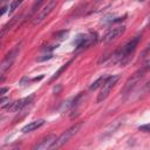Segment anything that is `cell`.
I'll return each instance as SVG.
<instances>
[{
    "label": "cell",
    "instance_id": "cell-1",
    "mask_svg": "<svg viewBox=\"0 0 150 150\" xmlns=\"http://www.w3.org/2000/svg\"><path fill=\"white\" fill-rule=\"evenodd\" d=\"M139 39H141V36H135L132 40H130L128 43H125L118 52H116L114 54L115 61L120 62V64H122V66L128 63L130 60V56L132 55V53L135 52V49L139 42Z\"/></svg>",
    "mask_w": 150,
    "mask_h": 150
},
{
    "label": "cell",
    "instance_id": "cell-2",
    "mask_svg": "<svg viewBox=\"0 0 150 150\" xmlns=\"http://www.w3.org/2000/svg\"><path fill=\"white\" fill-rule=\"evenodd\" d=\"M82 127V124L81 123H77V124H75V125H73V127H70L69 129H67L66 131H63L55 141H54V143L52 144V146H50V149H57V148H60V146H62L63 144H66L74 135H76L77 134V131L80 130V128Z\"/></svg>",
    "mask_w": 150,
    "mask_h": 150
},
{
    "label": "cell",
    "instance_id": "cell-3",
    "mask_svg": "<svg viewBox=\"0 0 150 150\" xmlns=\"http://www.w3.org/2000/svg\"><path fill=\"white\" fill-rule=\"evenodd\" d=\"M118 79H120L118 75H112V76H108V77H107V80H105V81L103 82V84L101 86L102 88H101V90H100V94L97 95V102H98V103L102 102V101H104V100L108 97V95L110 94L111 89L114 88V86L116 84V82L118 81Z\"/></svg>",
    "mask_w": 150,
    "mask_h": 150
},
{
    "label": "cell",
    "instance_id": "cell-4",
    "mask_svg": "<svg viewBox=\"0 0 150 150\" xmlns=\"http://www.w3.org/2000/svg\"><path fill=\"white\" fill-rule=\"evenodd\" d=\"M146 70H148V68L143 67V68H141L139 70H137L134 75H131V77L125 82L122 93H123V94H127V93L131 91V89H132V88H134V87H135V86L143 79V76H144V74L146 73Z\"/></svg>",
    "mask_w": 150,
    "mask_h": 150
},
{
    "label": "cell",
    "instance_id": "cell-5",
    "mask_svg": "<svg viewBox=\"0 0 150 150\" xmlns=\"http://www.w3.org/2000/svg\"><path fill=\"white\" fill-rule=\"evenodd\" d=\"M96 40H97L96 33L82 34V35L77 36V39L74 41V45L76 46V48H87V47L91 46L93 43H95Z\"/></svg>",
    "mask_w": 150,
    "mask_h": 150
},
{
    "label": "cell",
    "instance_id": "cell-6",
    "mask_svg": "<svg viewBox=\"0 0 150 150\" xmlns=\"http://www.w3.org/2000/svg\"><path fill=\"white\" fill-rule=\"evenodd\" d=\"M56 4H57L56 0H50V1H48L47 5H46L42 9H40V12L38 13V15H36L35 19L33 20V25H38V23H40L42 20H45V19L52 13V11L55 8Z\"/></svg>",
    "mask_w": 150,
    "mask_h": 150
},
{
    "label": "cell",
    "instance_id": "cell-7",
    "mask_svg": "<svg viewBox=\"0 0 150 150\" xmlns=\"http://www.w3.org/2000/svg\"><path fill=\"white\" fill-rule=\"evenodd\" d=\"M19 52H20V46H15V47L5 56V59H4V61H2V63H1V66H0V73L7 70V69L13 64V62L15 61V59H16Z\"/></svg>",
    "mask_w": 150,
    "mask_h": 150
},
{
    "label": "cell",
    "instance_id": "cell-8",
    "mask_svg": "<svg viewBox=\"0 0 150 150\" xmlns=\"http://www.w3.org/2000/svg\"><path fill=\"white\" fill-rule=\"evenodd\" d=\"M34 96H35V95L32 94V95H29V96H27V97H23V98L16 101V102H13V103L7 104L5 108L11 109V110H13V111H19V110L23 109L25 107H27L28 104H30L32 101H33V98H34Z\"/></svg>",
    "mask_w": 150,
    "mask_h": 150
},
{
    "label": "cell",
    "instance_id": "cell-9",
    "mask_svg": "<svg viewBox=\"0 0 150 150\" xmlns=\"http://www.w3.org/2000/svg\"><path fill=\"white\" fill-rule=\"evenodd\" d=\"M124 30H125V27L124 26H116V27H112V28L108 29L107 33L103 35V42L104 43H108V42L115 40L120 35H122L124 33Z\"/></svg>",
    "mask_w": 150,
    "mask_h": 150
},
{
    "label": "cell",
    "instance_id": "cell-10",
    "mask_svg": "<svg viewBox=\"0 0 150 150\" xmlns=\"http://www.w3.org/2000/svg\"><path fill=\"white\" fill-rule=\"evenodd\" d=\"M56 139L55 135H48L47 137H45L43 139H41L38 144H35L33 146L34 150H46V149H50L52 144L54 143V141Z\"/></svg>",
    "mask_w": 150,
    "mask_h": 150
},
{
    "label": "cell",
    "instance_id": "cell-11",
    "mask_svg": "<svg viewBox=\"0 0 150 150\" xmlns=\"http://www.w3.org/2000/svg\"><path fill=\"white\" fill-rule=\"evenodd\" d=\"M43 124H45V120L33 121V122H29L27 125H25V127L21 129V131H22L23 134H27V132H30V131H33V130H35V129L42 127Z\"/></svg>",
    "mask_w": 150,
    "mask_h": 150
},
{
    "label": "cell",
    "instance_id": "cell-12",
    "mask_svg": "<svg viewBox=\"0 0 150 150\" xmlns=\"http://www.w3.org/2000/svg\"><path fill=\"white\" fill-rule=\"evenodd\" d=\"M107 77H108V76H105V75H103V76L98 77L96 81H94V82L91 83V86L89 87V89H90V90H96L98 87H101V86L103 84V82L107 80Z\"/></svg>",
    "mask_w": 150,
    "mask_h": 150
},
{
    "label": "cell",
    "instance_id": "cell-13",
    "mask_svg": "<svg viewBox=\"0 0 150 150\" xmlns=\"http://www.w3.org/2000/svg\"><path fill=\"white\" fill-rule=\"evenodd\" d=\"M118 125H120V122L118 121H115V122H112V124H110L109 125V128H107L105 130H104V132H103V137H107V136H109L110 134H112L117 128H118Z\"/></svg>",
    "mask_w": 150,
    "mask_h": 150
},
{
    "label": "cell",
    "instance_id": "cell-14",
    "mask_svg": "<svg viewBox=\"0 0 150 150\" xmlns=\"http://www.w3.org/2000/svg\"><path fill=\"white\" fill-rule=\"evenodd\" d=\"M22 2H23V0H13L12 4H11V6H9V13H13Z\"/></svg>",
    "mask_w": 150,
    "mask_h": 150
},
{
    "label": "cell",
    "instance_id": "cell-15",
    "mask_svg": "<svg viewBox=\"0 0 150 150\" xmlns=\"http://www.w3.org/2000/svg\"><path fill=\"white\" fill-rule=\"evenodd\" d=\"M69 63H70V61H69V62H67L66 64H63V66H62V67H61V68H60V69H59V70H57V71H56V73L54 74V76L52 77V81H54L55 79H57V77L60 76V74H61V73H62V71H63L64 69H67V67L69 66Z\"/></svg>",
    "mask_w": 150,
    "mask_h": 150
},
{
    "label": "cell",
    "instance_id": "cell-16",
    "mask_svg": "<svg viewBox=\"0 0 150 150\" xmlns=\"http://www.w3.org/2000/svg\"><path fill=\"white\" fill-rule=\"evenodd\" d=\"M67 35H68V32H67V30H62V32L56 33V34H55V38H57V39L62 40V39H64Z\"/></svg>",
    "mask_w": 150,
    "mask_h": 150
},
{
    "label": "cell",
    "instance_id": "cell-17",
    "mask_svg": "<svg viewBox=\"0 0 150 150\" xmlns=\"http://www.w3.org/2000/svg\"><path fill=\"white\" fill-rule=\"evenodd\" d=\"M43 2V0H36L35 2H34V5H33V7H32V13H34V12H36L38 11V8L40 7V5Z\"/></svg>",
    "mask_w": 150,
    "mask_h": 150
},
{
    "label": "cell",
    "instance_id": "cell-18",
    "mask_svg": "<svg viewBox=\"0 0 150 150\" xmlns=\"http://www.w3.org/2000/svg\"><path fill=\"white\" fill-rule=\"evenodd\" d=\"M52 57H53V55H52V54H47V55H43V57H39V59H38V61H39V62H42V61L49 60V59H52Z\"/></svg>",
    "mask_w": 150,
    "mask_h": 150
},
{
    "label": "cell",
    "instance_id": "cell-19",
    "mask_svg": "<svg viewBox=\"0 0 150 150\" xmlns=\"http://www.w3.org/2000/svg\"><path fill=\"white\" fill-rule=\"evenodd\" d=\"M141 131H144V132H149L150 130H149V124H145V125H141L139 128H138Z\"/></svg>",
    "mask_w": 150,
    "mask_h": 150
},
{
    "label": "cell",
    "instance_id": "cell-20",
    "mask_svg": "<svg viewBox=\"0 0 150 150\" xmlns=\"http://www.w3.org/2000/svg\"><path fill=\"white\" fill-rule=\"evenodd\" d=\"M7 91H8V88H6V87L5 88H0V97H2Z\"/></svg>",
    "mask_w": 150,
    "mask_h": 150
},
{
    "label": "cell",
    "instance_id": "cell-21",
    "mask_svg": "<svg viewBox=\"0 0 150 150\" xmlns=\"http://www.w3.org/2000/svg\"><path fill=\"white\" fill-rule=\"evenodd\" d=\"M6 11H7V7H6V6L1 7V8H0V16H1V15H4V14L6 13Z\"/></svg>",
    "mask_w": 150,
    "mask_h": 150
},
{
    "label": "cell",
    "instance_id": "cell-22",
    "mask_svg": "<svg viewBox=\"0 0 150 150\" xmlns=\"http://www.w3.org/2000/svg\"><path fill=\"white\" fill-rule=\"evenodd\" d=\"M4 80H5V76H1V77H0V83H1Z\"/></svg>",
    "mask_w": 150,
    "mask_h": 150
},
{
    "label": "cell",
    "instance_id": "cell-23",
    "mask_svg": "<svg viewBox=\"0 0 150 150\" xmlns=\"http://www.w3.org/2000/svg\"><path fill=\"white\" fill-rule=\"evenodd\" d=\"M139 1H145V0H139Z\"/></svg>",
    "mask_w": 150,
    "mask_h": 150
}]
</instances>
